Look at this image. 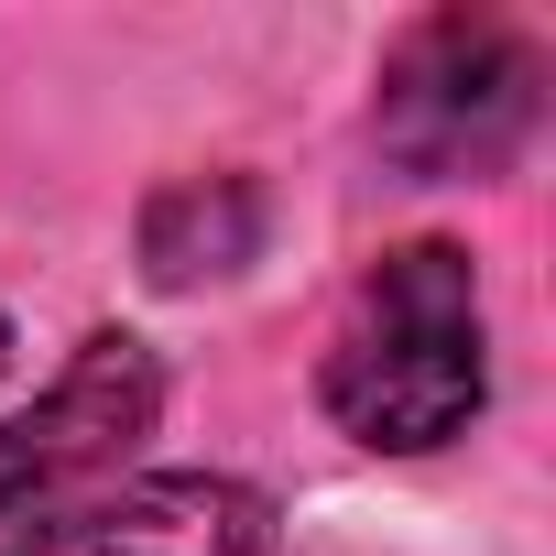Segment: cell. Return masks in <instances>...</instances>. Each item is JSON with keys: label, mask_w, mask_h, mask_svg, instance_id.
I'll return each instance as SVG.
<instances>
[{"label": "cell", "mask_w": 556, "mask_h": 556, "mask_svg": "<svg viewBox=\"0 0 556 556\" xmlns=\"http://www.w3.org/2000/svg\"><path fill=\"white\" fill-rule=\"evenodd\" d=\"M339 437L382 447V458H426L447 437H469L480 393H491V350H480V273L458 240H404L382 251V273L350 295L328 371H317Z\"/></svg>", "instance_id": "obj_1"}, {"label": "cell", "mask_w": 556, "mask_h": 556, "mask_svg": "<svg viewBox=\"0 0 556 556\" xmlns=\"http://www.w3.org/2000/svg\"><path fill=\"white\" fill-rule=\"evenodd\" d=\"M153 415H164V371L121 328H99L45 404L0 415V556H66L131 480Z\"/></svg>", "instance_id": "obj_2"}, {"label": "cell", "mask_w": 556, "mask_h": 556, "mask_svg": "<svg viewBox=\"0 0 556 556\" xmlns=\"http://www.w3.org/2000/svg\"><path fill=\"white\" fill-rule=\"evenodd\" d=\"M262 251V197L251 175H175L142 207V273L153 285H197V273H240Z\"/></svg>", "instance_id": "obj_5"}, {"label": "cell", "mask_w": 556, "mask_h": 556, "mask_svg": "<svg viewBox=\"0 0 556 556\" xmlns=\"http://www.w3.org/2000/svg\"><path fill=\"white\" fill-rule=\"evenodd\" d=\"M0 371H12V317H0Z\"/></svg>", "instance_id": "obj_6"}, {"label": "cell", "mask_w": 556, "mask_h": 556, "mask_svg": "<svg viewBox=\"0 0 556 556\" xmlns=\"http://www.w3.org/2000/svg\"><path fill=\"white\" fill-rule=\"evenodd\" d=\"M534 110H545L534 34H513L502 12H437V23H415L393 45L371 131L404 175L458 186V175H502L534 142Z\"/></svg>", "instance_id": "obj_3"}, {"label": "cell", "mask_w": 556, "mask_h": 556, "mask_svg": "<svg viewBox=\"0 0 556 556\" xmlns=\"http://www.w3.org/2000/svg\"><path fill=\"white\" fill-rule=\"evenodd\" d=\"M88 556H273V502L218 469L121 480L110 513L88 523Z\"/></svg>", "instance_id": "obj_4"}]
</instances>
